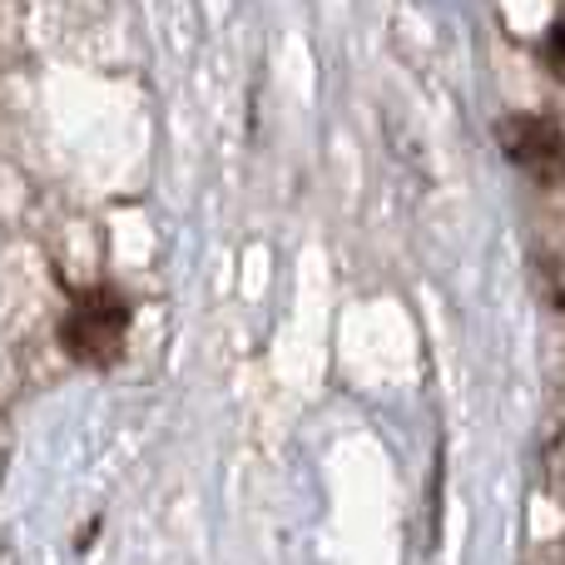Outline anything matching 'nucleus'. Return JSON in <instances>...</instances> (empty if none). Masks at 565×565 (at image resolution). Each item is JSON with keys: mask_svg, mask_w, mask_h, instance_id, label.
<instances>
[{"mask_svg": "<svg viewBox=\"0 0 565 565\" xmlns=\"http://www.w3.org/2000/svg\"><path fill=\"white\" fill-rule=\"evenodd\" d=\"M125 328H129V312L119 308V298H109L105 288L85 292L65 318V348L79 362H115L119 348H125Z\"/></svg>", "mask_w": 565, "mask_h": 565, "instance_id": "obj_1", "label": "nucleus"}, {"mask_svg": "<svg viewBox=\"0 0 565 565\" xmlns=\"http://www.w3.org/2000/svg\"><path fill=\"white\" fill-rule=\"evenodd\" d=\"M501 145H507L511 164L526 169L536 184H565V135L556 119L511 115L507 125H501Z\"/></svg>", "mask_w": 565, "mask_h": 565, "instance_id": "obj_2", "label": "nucleus"}, {"mask_svg": "<svg viewBox=\"0 0 565 565\" xmlns=\"http://www.w3.org/2000/svg\"><path fill=\"white\" fill-rule=\"evenodd\" d=\"M546 481L551 491H561L565 497V427L551 431V447H546Z\"/></svg>", "mask_w": 565, "mask_h": 565, "instance_id": "obj_3", "label": "nucleus"}, {"mask_svg": "<svg viewBox=\"0 0 565 565\" xmlns=\"http://www.w3.org/2000/svg\"><path fill=\"white\" fill-rule=\"evenodd\" d=\"M541 55H546V70H551V75L565 79V15L546 30V45H541Z\"/></svg>", "mask_w": 565, "mask_h": 565, "instance_id": "obj_4", "label": "nucleus"}, {"mask_svg": "<svg viewBox=\"0 0 565 565\" xmlns=\"http://www.w3.org/2000/svg\"><path fill=\"white\" fill-rule=\"evenodd\" d=\"M536 565H565V541H561V546H551V551H541Z\"/></svg>", "mask_w": 565, "mask_h": 565, "instance_id": "obj_5", "label": "nucleus"}]
</instances>
